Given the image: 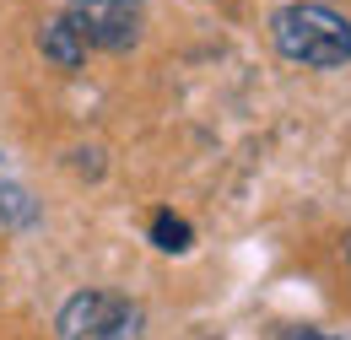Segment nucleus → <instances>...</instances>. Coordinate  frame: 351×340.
Segmentation results:
<instances>
[{
  "label": "nucleus",
  "instance_id": "1",
  "mask_svg": "<svg viewBox=\"0 0 351 340\" xmlns=\"http://www.w3.org/2000/svg\"><path fill=\"white\" fill-rule=\"evenodd\" d=\"M141 27H146V11L141 0H71L44 33H38V49H44L54 65L76 71L92 49H130L141 43Z\"/></svg>",
  "mask_w": 351,
  "mask_h": 340
},
{
  "label": "nucleus",
  "instance_id": "4",
  "mask_svg": "<svg viewBox=\"0 0 351 340\" xmlns=\"http://www.w3.org/2000/svg\"><path fill=\"white\" fill-rule=\"evenodd\" d=\"M152 238H157V249H168V254H184L189 249V221H178V216H157L152 221Z\"/></svg>",
  "mask_w": 351,
  "mask_h": 340
},
{
  "label": "nucleus",
  "instance_id": "3",
  "mask_svg": "<svg viewBox=\"0 0 351 340\" xmlns=\"http://www.w3.org/2000/svg\"><path fill=\"white\" fill-rule=\"evenodd\" d=\"M60 340H141V308L125 292H76L60 308Z\"/></svg>",
  "mask_w": 351,
  "mask_h": 340
},
{
  "label": "nucleus",
  "instance_id": "5",
  "mask_svg": "<svg viewBox=\"0 0 351 340\" xmlns=\"http://www.w3.org/2000/svg\"><path fill=\"white\" fill-rule=\"evenodd\" d=\"M287 340H341V335H330V330H292Z\"/></svg>",
  "mask_w": 351,
  "mask_h": 340
},
{
  "label": "nucleus",
  "instance_id": "2",
  "mask_svg": "<svg viewBox=\"0 0 351 340\" xmlns=\"http://www.w3.org/2000/svg\"><path fill=\"white\" fill-rule=\"evenodd\" d=\"M270 33L287 60L313 65V71H335L351 60V22L330 5H287V11H276Z\"/></svg>",
  "mask_w": 351,
  "mask_h": 340
}]
</instances>
